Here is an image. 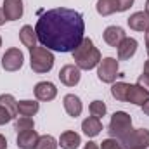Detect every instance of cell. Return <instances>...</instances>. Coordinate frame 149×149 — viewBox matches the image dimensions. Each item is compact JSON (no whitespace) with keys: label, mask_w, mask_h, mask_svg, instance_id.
<instances>
[{"label":"cell","mask_w":149,"mask_h":149,"mask_svg":"<svg viewBox=\"0 0 149 149\" xmlns=\"http://www.w3.org/2000/svg\"><path fill=\"white\" fill-rule=\"evenodd\" d=\"M42 47L56 52H73L85 38L83 16L68 7H56L45 10L35 26Z\"/></svg>","instance_id":"6da1fadb"},{"label":"cell","mask_w":149,"mask_h":149,"mask_svg":"<svg viewBox=\"0 0 149 149\" xmlns=\"http://www.w3.org/2000/svg\"><path fill=\"white\" fill-rule=\"evenodd\" d=\"M73 61L74 64L80 68V70H94L95 66H99L101 63V52L99 49L94 45L92 38H83L81 43L74 49L73 52Z\"/></svg>","instance_id":"7a4b0ae2"},{"label":"cell","mask_w":149,"mask_h":149,"mask_svg":"<svg viewBox=\"0 0 149 149\" xmlns=\"http://www.w3.org/2000/svg\"><path fill=\"white\" fill-rule=\"evenodd\" d=\"M54 54L52 50L45 49V47H33L30 50V66L31 70L38 74L49 73L52 68H54Z\"/></svg>","instance_id":"3957f363"},{"label":"cell","mask_w":149,"mask_h":149,"mask_svg":"<svg viewBox=\"0 0 149 149\" xmlns=\"http://www.w3.org/2000/svg\"><path fill=\"white\" fill-rule=\"evenodd\" d=\"M123 149H148L149 148V130L148 128H137L127 132L121 139H118Z\"/></svg>","instance_id":"277c9868"},{"label":"cell","mask_w":149,"mask_h":149,"mask_svg":"<svg viewBox=\"0 0 149 149\" xmlns=\"http://www.w3.org/2000/svg\"><path fill=\"white\" fill-rule=\"evenodd\" d=\"M132 130V116L125 111H116L109 121V135L113 139H121L127 132Z\"/></svg>","instance_id":"5b68a950"},{"label":"cell","mask_w":149,"mask_h":149,"mask_svg":"<svg viewBox=\"0 0 149 149\" xmlns=\"http://www.w3.org/2000/svg\"><path fill=\"white\" fill-rule=\"evenodd\" d=\"M118 73H120L118 71V59H114V57L101 59V63L97 66V76L102 83H114Z\"/></svg>","instance_id":"8992f818"},{"label":"cell","mask_w":149,"mask_h":149,"mask_svg":"<svg viewBox=\"0 0 149 149\" xmlns=\"http://www.w3.org/2000/svg\"><path fill=\"white\" fill-rule=\"evenodd\" d=\"M23 64H24V56L16 47L5 50V54L2 56V68L5 71H17L23 68Z\"/></svg>","instance_id":"52a82bcc"},{"label":"cell","mask_w":149,"mask_h":149,"mask_svg":"<svg viewBox=\"0 0 149 149\" xmlns=\"http://www.w3.org/2000/svg\"><path fill=\"white\" fill-rule=\"evenodd\" d=\"M80 78H81V73H80V68L76 64H66L59 71V80L66 87H74L80 81Z\"/></svg>","instance_id":"ba28073f"},{"label":"cell","mask_w":149,"mask_h":149,"mask_svg":"<svg viewBox=\"0 0 149 149\" xmlns=\"http://www.w3.org/2000/svg\"><path fill=\"white\" fill-rule=\"evenodd\" d=\"M3 14L7 17V21H17L23 17L24 12V5L23 0H3Z\"/></svg>","instance_id":"9c48e42d"},{"label":"cell","mask_w":149,"mask_h":149,"mask_svg":"<svg viewBox=\"0 0 149 149\" xmlns=\"http://www.w3.org/2000/svg\"><path fill=\"white\" fill-rule=\"evenodd\" d=\"M33 92H35V97L38 101H45V102L56 99V95H57V88H56V85L52 81H40V83H37Z\"/></svg>","instance_id":"30bf717a"},{"label":"cell","mask_w":149,"mask_h":149,"mask_svg":"<svg viewBox=\"0 0 149 149\" xmlns=\"http://www.w3.org/2000/svg\"><path fill=\"white\" fill-rule=\"evenodd\" d=\"M130 30H135V31H148L149 30V14L146 10H139V12H134L128 19H127Z\"/></svg>","instance_id":"8fae6325"},{"label":"cell","mask_w":149,"mask_h":149,"mask_svg":"<svg viewBox=\"0 0 149 149\" xmlns=\"http://www.w3.org/2000/svg\"><path fill=\"white\" fill-rule=\"evenodd\" d=\"M102 37H104V42H106L109 47H114V49H116V47L127 38V33H125V30L120 28V26H108V28L104 30Z\"/></svg>","instance_id":"7c38bea8"},{"label":"cell","mask_w":149,"mask_h":149,"mask_svg":"<svg viewBox=\"0 0 149 149\" xmlns=\"http://www.w3.org/2000/svg\"><path fill=\"white\" fill-rule=\"evenodd\" d=\"M137 40L135 38H130L127 37L116 49H118V61H128L130 57H134V54L137 52Z\"/></svg>","instance_id":"4fadbf2b"},{"label":"cell","mask_w":149,"mask_h":149,"mask_svg":"<svg viewBox=\"0 0 149 149\" xmlns=\"http://www.w3.org/2000/svg\"><path fill=\"white\" fill-rule=\"evenodd\" d=\"M148 99H149V92L144 88V87H141L139 83L130 85V88H128V95H127V102L135 104V106H142Z\"/></svg>","instance_id":"5bb4252c"},{"label":"cell","mask_w":149,"mask_h":149,"mask_svg":"<svg viewBox=\"0 0 149 149\" xmlns=\"http://www.w3.org/2000/svg\"><path fill=\"white\" fill-rule=\"evenodd\" d=\"M40 139V135L37 134V130H26V132H19L17 134V148L19 149H35L37 148V142Z\"/></svg>","instance_id":"9a60e30c"},{"label":"cell","mask_w":149,"mask_h":149,"mask_svg":"<svg viewBox=\"0 0 149 149\" xmlns=\"http://www.w3.org/2000/svg\"><path fill=\"white\" fill-rule=\"evenodd\" d=\"M63 104H64L66 113H68L70 116H73V118L80 116L81 111H83V104H81L80 97H78V95H74V94H68V95H64Z\"/></svg>","instance_id":"2e32d148"},{"label":"cell","mask_w":149,"mask_h":149,"mask_svg":"<svg viewBox=\"0 0 149 149\" xmlns=\"http://www.w3.org/2000/svg\"><path fill=\"white\" fill-rule=\"evenodd\" d=\"M81 130H83V134L87 137H97L101 134V130H102V123H101L99 118L90 116V118L81 121Z\"/></svg>","instance_id":"e0dca14e"},{"label":"cell","mask_w":149,"mask_h":149,"mask_svg":"<svg viewBox=\"0 0 149 149\" xmlns=\"http://www.w3.org/2000/svg\"><path fill=\"white\" fill-rule=\"evenodd\" d=\"M59 144H61L63 149H76L81 144V137H80V134H76L74 130H66V132L61 134Z\"/></svg>","instance_id":"ac0fdd59"},{"label":"cell","mask_w":149,"mask_h":149,"mask_svg":"<svg viewBox=\"0 0 149 149\" xmlns=\"http://www.w3.org/2000/svg\"><path fill=\"white\" fill-rule=\"evenodd\" d=\"M19 40H21V43L24 45V47H28L30 50L33 49V47H37V33H35V30H33V26H30V24H24L23 28H21V31H19Z\"/></svg>","instance_id":"d6986e66"},{"label":"cell","mask_w":149,"mask_h":149,"mask_svg":"<svg viewBox=\"0 0 149 149\" xmlns=\"http://www.w3.org/2000/svg\"><path fill=\"white\" fill-rule=\"evenodd\" d=\"M40 109V104L37 101H19L17 102V114L21 116H35Z\"/></svg>","instance_id":"ffe728a7"},{"label":"cell","mask_w":149,"mask_h":149,"mask_svg":"<svg viewBox=\"0 0 149 149\" xmlns=\"http://www.w3.org/2000/svg\"><path fill=\"white\" fill-rule=\"evenodd\" d=\"M128 88H130V83H125V81H116V83H113V87H111V95L116 99V101L127 102Z\"/></svg>","instance_id":"44dd1931"},{"label":"cell","mask_w":149,"mask_h":149,"mask_svg":"<svg viewBox=\"0 0 149 149\" xmlns=\"http://www.w3.org/2000/svg\"><path fill=\"white\" fill-rule=\"evenodd\" d=\"M95 9L101 16H111L114 12H118V2L116 0H97Z\"/></svg>","instance_id":"7402d4cb"},{"label":"cell","mask_w":149,"mask_h":149,"mask_svg":"<svg viewBox=\"0 0 149 149\" xmlns=\"http://www.w3.org/2000/svg\"><path fill=\"white\" fill-rule=\"evenodd\" d=\"M0 106H3L14 118L17 116V101H16L10 94H2V95H0Z\"/></svg>","instance_id":"603a6c76"},{"label":"cell","mask_w":149,"mask_h":149,"mask_svg":"<svg viewBox=\"0 0 149 149\" xmlns=\"http://www.w3.org/2000/svg\"><path fill=\"white\" fill-rule=\"evenodd\" d=\"M14 128H16L17 134L19 132H26V130H33L35 128L33 118H30V116H19L16 120V123H14Z\"/></svg>","instance_id":"cb8c5ba5"},{"label":"cell","mask_w":149,"mask_h":149,"mask_svg":"<svg viewBox=\"0 0 149 149\" xmlns=\"http://www.w3.org/2000/svg\"><path fill=\"white\" fill-rule=\"evenodd\" d=\"M88 109H90V114L92 116H95V118H102V116H106V111H108V108H106V104L102 102V101H92L90 102V106H88Z\"/></svg>","instance_id":"d4e9b609"},{"label":"cell","mask_w":149,"mask_h":149,"mask_svg":"<svg viewBox=\"0 0 149 149\" xmlns=\"http://www.w3.org/2000/svg\"><path fill=\"white\" fill-rule=\"evenodd\" d=\"M35 149H57V141L52 135H40Z\"/></svg>","instance_id":"484cf974"},{"label":"cell","mask_w":149,"mask_h":149,"mask_svg":"<svg viewBox=\"0 0 149 149\" xmlns=\"http://www.w3.org/2000/svg\"><path fill=\"white\" fill-rule=\"evenodd\" d=\"M137 83H139L141 87H144L149 92V59L146 61V64H144V71L139 76V81H137Z\"/></svg>","instance_id":"4316f807"},{"label":"cell","mask_w":149,"mask_h":149,"mask_svg":"<svg viewBox=\"0 0 149 149\" xmlns=\"http://www.w3.org/2000/svg\"><path fill=\"white\" fill-rule=\"evenodd\" d=\"M101 149H123V146L120 144V141L118 139H104L102 142H101Z\"/></svg>","instance_id":"83f0119b"},{"label":"cell","mask_w":149,"mask_h":149,"mask_svg":"<svg viewBox=\"0 0 149 149\" xmlns=\"http://www.w3.org/2000/svg\"><path fill=\"white\" fill-rule=\"evenodd\" d=\"M10 120H14V116L7 111L3 106H0V125H5V123H9Z\"/></svg>","instance_id":"f1b7e54d"},{"label":"cell","mask_w":149,"mask_h":149,"mask_svg":"<svg viewBox=\"0 0 149 149\" xmlns=\"http://www.w3.org/2000/svg\"><path fill=\"white\" fill-rule=\"evenodd\" d=\"M116 2H118V12H125L134 5L135 0H116Z\"/></svg>","instance_id":"f546056e"},{"label":"cell","mask_w":149,"mask_h":149,"mask_svg":"<svg viewBox=\"0 0 149 149\" xmlns=\"http://www.w3.org/2000/svg\"><path fill=\"white\" fill-rule=\"evenodd\" d=\"M83 149H101V148L97 146V142H94V141H88V142L83 146Z\"/></svg>","instance_id":"4dcf8cb0"},{"label":"cell","mask_w":149,"mask_h":149,"mask_svg":"<svg viewBox=\"0 0 149 149\" xmlns=\"http://www.w3.org/2000/svg\"><path fill=\"white\" fill-rule=\"evenodd\" d=\"M0 149H7V139L0 134Z\"/></svg>","instance_id":"1f68e13d"},{"label":"cell","mask_w":149,"mask_h":149,"mask_svg":"<svg viewBox=\"0 0 149 149\" xmlns=\"http://www.w3.org/2000/svg\"><path fill=\"white\" fill-rule=\"evenodd\" d=\"M5 21H7V17H5V14H3V9H0V26L5 24Z\"/></svg>","instance_id":"d6a6232c"},{"label":"cell","mask_w":149,"mask_h":149,"mask_svg":"<svg viewBox=\"0 0 149 149\" xmlns=\"http://www.w3.org/2000/svg\"><path fill=\"white\" fill-rule=\"evenodd\" d=\"M142 111H144V114H148V116H149V99L142 104Z\"/></svg>","instance_id":"836d02e7"},{"label":"cell","mask_w":149,"mask_h":149,"mask_svg":"<svg viewBox=\"0 0 149 149\" xmlns=\"http://www.w3.org/2000/svg\"><path fill=\"white\" fill-rule=\"evenodd\" d=\"M146 50H148V56H149V30L146 31Z\"/></svg>","instance_id":"e575fe53"},{"label":"cell","mask_w":149,"mask_h":149,"mask_svg":"<svg viewBox=\"0 0 149 149\" xmlns=\"http://www.w3.org/2000/svg\"><path fill=\"white\" fill-rule=\"evenodd\" d=\"M146 12L149 14V0H146Z\"/></svg>","instance_id":"d590c367"},{"label":"cell","mask_w":149,"mask_h":149,"mask_svg":"<svg viewBox=\"0 0 149 149\" xmlns=\"http://www.w3.org/2000/svg\"><path fill=\"white\" fill-rule=\"evenodd\" d=\"M0 47H2V37H0Z\"/></svg>","instance_id":"8d00e7d4"}]
</instances>
